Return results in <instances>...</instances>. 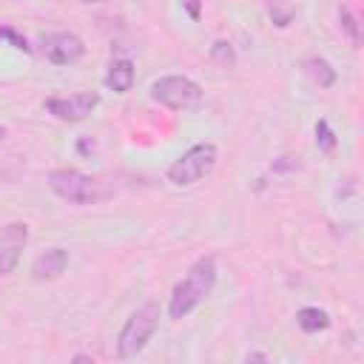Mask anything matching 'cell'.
Segmentation results:
<instances>
[{"label":"cell","mask_w":364,"mask_h":364,"mask_svg":"<svg viewBox=\"0 0 364 364\" xmlns=\"http://www.w3.org/2000/svg\"><path fill=\"white\" fill-rule=\"evenodd\" d=\"M216 284V262L213 256H202L191 264L182 282H176L171 301H168V316L171 318H185L196 304H202Z\"/></svg>","instance_id":"1"},{"label":"cell","mask_w":364,"mask_h":364,"mask_svg":"<svg viewBox=\"0 0 364 364\" xmlns=\"http://www.w3.org/2000/svg\"><path fill=\"white\" fill-rule=\"evenodd\" d=\"M46 185L60 199H65L71 205H100V202H105V199L114 196V188L105 179L88 176V173H80V171H71V168L48 171Z\"/></svg>","instance_id":"2"},{"label":"cell","mask_w":364,"mask_h":364,"mask_svg":"<svg viewBox=\"0 0 364 364\" xmlns=\"http://www.w3.org/2000/svg\"><path fill=\"white\" fill-rule=\"evenodd\" d=\"M159 327V304L156 301H148L142 307H136L128 321L122 324L119 336H117V355L119 358H134L145 350V344L151 341V336L156 333Z\"/></svg>","instance_id":"3"},{"label":"cell","mask_w":364,"mask_h":364,"mask_svg":"<svg viewBox=\"0 0 364 364\" xmlns=\"http://www.w3.org/2000/svg\"><path fill=\"white\" fill-rule=\"evenodd\" d=\"M219 162V151L213 142H196L191 145L179 159L171 162L168 168V182L176 185V188H188V185H196L199 179H205Z\"/></svg>","instance_id":"4"},{"label":"cell","mask_w":364,"mask_h":364,"mask_svg":"<svg viewBox=\"0 0 364 364\" xmlns=\"http://www.w3.org/2000/svg\"><path fill=\"white\" fill-rule=\"evenodd\" d=\"M151 100L165 105V108H173V111H191V108H196L202 102V88L191 77L168 74V77L154 80Z\"/></svg>","instance_id":"5"},{"label":"cell","mask_w":364,"mask_h":364,"mask_svg":"<svg viewBox=\"0 0 364 364\" xmlns=\"http://www.w3.org/2000/svg\"><path fill=\"white\" fill-rule=\"evenodd\" d=\"M40 51L54 65H71L85 54V43L71 31H48L40 37Z\"/></svg>","instance_id":"6"},{"label":"cell","mask_w":364,"mask_h":364,"mask_svg":"<svg viewBox=\"0 0 364 364\" xmlns=\"http://www.w3.org/2000/svg\"><path fill=\"white\" fill-rule=\"evenodd\" d=\"M100 105V94L97 91H80L71 97H48L46 100V111L63 122H80L85 119L94 108Z\"/></svg>","instance_id":"7"},{"label":"cell","mask_w":364,"mask_h":364,"mask_svg":"<svg viewBox=\"0 0 364 364\" xmlns=\"http://www.w3.org/2000/svg\"><path fill=\"white\" fill-rule=\"evenodd\" d=\"M26 242H28V225L26 222H9L0 228V276L14 273Z\"/></svg>","instance_id":"8"},{"label":"cell","mask_w":364,"mask_h":364,"mask_svg":"<svg viewBox=\"0 0 364 364\" xmlns=\"http://www.w3.org/2000/svg\"><path fill=\"white\" fill-rule=\"evenodd\" d=\"M68 267V250L65 247H48L46 253H40L31 264V276L40 279V282H51V279H60Z\"/></svg>","instance_id":"9"},{"label":"cell","mask_w":364,"mask_h":364,"mask_svg":"<svg viewBox=\"0 0 364 364\" xmlns=\"http://www.w3.org/2000/svg\"><path fill=\"white\" fill-rule=\"evenodd\" d=\"M301 71H304V77H307V82L313 85V88H330L333 82H336V68L324 60V57H310L304 65H301Z\"/></svg>","instance_id":"10"},{"label":"cell","mask_w":364,"mask_h":364,"mask_svg":"<svg viewBox=\"0 0 364 364\" xmlns=\"http://www.w3.org/2000/svg\"><path fill=\"white\" fill-rule=\"evenodd\" d=\"M105 85L114 94H125L134 85V63L131 60H114L105 71Z\"/></svg>","instance_id":"11"},{"label":"cell","mask_w":364,"mask_h":364,"mask_svg":"<svg viewBox=\"0 0 364 364\" xmlns=\"http://www.w3.org/2000/svg\"><path fill=\"white\" fill-rule=\"evenodd\" d=\"M296 324L304 333H318V330H327L330 327V316L321 307H301L296 313Z\"/></svg>","instance_id":"12"},{"label":"cell","mask_w":364,"mask_h":364,"mask_svg":"<svg viewBox=\"0 0 364 364\" xmlns=\"http://www.w3.org/2000/svg\"><path fill=\"white\" fill-rule=\"evenodd\" d=\"M316 145H318L321 154H333L336 145H338V139H336V134H333V128H330L327 119H318L316 122Z\"/></svg>","instance_id":"13"},{"label":"cell","mask_w":364,"mask_h":364,"mask_svg":"<svg viewBox=\"0 0 364 364\" xmlns=\"http://www.w3.org/2000/svg\"><path fill=\"white\" fill-rule=\"evenodd\" d=\"M0 43H6V46H11V48H17V51H23V54H28V51H31L28 40H26L20 31H14L11 26H0Z\"/></svg>","instance_id":"14"},{"label":"cell","mask_w":364,"mask_h":364,"mask_svg":"<svg viewBox=\"0 0 364 364\" xmlns=\"http://www.w3.org/2000/svg\"><path fill=\"white\" fill-rule=\"evenodd\" d=\"M270 17L279 28H287L290 20H293V9L290 6H282V0H270Z\"/></svg>","instance_id":"15"},{"label":"cell","mask_w":364,"mask_h":364,"mask_svg":"<svg viewBox=\"0 0 364 364\" xmlns=\"http://www.w3.org/2000/svg\"><path fill=\"white\" fill-rule=\"evenodd\" d=\"M338 20H341V28L350 34V43L358 46V20L350 9H338Z\"/></svg>","instance_id":"16"},{"label":"cell","mask_w":364,"mask_h":364,"mask_svg":"<svg viewBox=\"0 0 364 364\" xmlns=\"http://www.w3.org/2000/svg\"><path fill=\"white\" fill-rule=\"evenodd\" d=\"M210 57H213L216 63H222V65H233V63H236V54H233L230 43H225V40L213 43V48H210Z\"/></svg>","instance_id":"17"},{"label":"cell","mask_w":364,"mask_h":364,"mask_svg":"<svg viewBox=\"0 0 364 364\" xmlns=\"http://www.w3.org/2000/svg\"><path fill=\"white\" fill-rule=\"evenodd\" d=\"M185 6H188V14L193 17V20H199V0H182Z\"/></svg>","instance_id":"18"},{"label":"cell","mask_w":364,"mask_h":364,"mask_svg":"<svg viewBox=\"0 0 364 364\" xmlns=\"http://www.w3.org/2000/svg\"><path fill=\"white\" fill-rule=\"evenodd\" d=\"M245 361H267V355L264 353H247Z\"/></svg>","instance_id":"19"},{"label":"cell","mask_w":364,"mask_h":364,"mask_svg":"<svg viewBox=\"0 0 364 364\" xmlns=\"http://www.w3.org/2000/svg\"><path fill=\"white\" fill-rule=\"evenodd\" d=\"M74 361H94L91 355H85V353H80V355H74Z\"/></svg>","instance_id":"20"},{"label":"cell","mask_w":364,"mask_h":364,"mask_svg":"<svg viewBox=\"0 0 364 364\" xmlns=\"http://www.w3.org/2000/svg\"><path fill=\"white\" fill-rule=\"evenodd\" d=\"M6 134H9V131H6V125L0 122V139H6Z\"/></svg>","instance_id":"21"},{"label":"cell","mask_w":364,"mask_h":364,"mask_svg":"<svg viewBox=\"0 0 364 364\" xmlns=\"http://www.w3.org/2000/svg\"><path fill=\"white\" fill-rule=\"evenodd\" d=\"M80 3H102V0H80Z\"/></svg>","instance_id":"22"}]
</instances>
